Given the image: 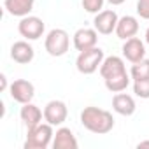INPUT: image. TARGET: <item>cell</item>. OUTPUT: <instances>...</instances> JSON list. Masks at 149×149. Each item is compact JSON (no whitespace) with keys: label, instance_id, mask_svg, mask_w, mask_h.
I'll use <instances>...</instances> for the list:
<instances>
[{"label":"cell","instance_id":"obj_11","mask_svg":"<svg viewBox=\"0 0 149 149\" xmlns=\"http://www.w3.org/2000/svg\"><path fill=\"white\" fill-rule=\"evenodd\" d=\"M11 58L16 61V63H21V65H26L33 60V47L26 42V40H18L13 44L11 47Z\"/></svg>","mask_w":149,"mask_h":149},{"label":"cell","instance_id":"obj_14","mask_svg":"<svg viewBox=\"0 0 149 149\" xmlns=\"http://www.w3.org/2000/svg\"><path fill=\"white\" fill-rule=\"evenodd\" d=\"M139 32V23L133 16H123L119 18L118 21V26H116V33L119 39L126 40L130 37H135V33Z\"/></svg>","mask_w":149,"mask_h":149},{"label":"cell","instance_id":"obj_7","mask_svg":"<svg viewBox=\"0 0 149 149\" xmlns=\"http://www.w3.org/2000/svg\"><path fill=\"white\" fill-rule=\"evenodd\" d=\"M35 95V88L30 81L26 79H16L13 84H11V97L13 100L19 102V104H28L32 102Z\"/></svg>","mask_w":149,"mask_h":149},{"label":"cell","instance_id":"obj_2","mask_svg":"<svg viewBox=\"0 0 149 149\" xmlns=\"http://www.w3.org/2000/svg\"><path fill=\"white\" fill-rule=\"evenodd\" d=\"M53 139V125L40 123L35 128H30L25 140V149H46Z\"/></svg>","mask_w":149,"mask_h":149},{"label":"cell","instance_id":"obj_20","mask_svg":"<svg viewBox=\"0 0 149 149\" xmlns=\"http://www.w3.org/2000/svg\"><path fill=\"white\" fill-rule=\"evenodd\" d=\"M133 91L140 98H149V77L146 79H137L133 83Z\"/></svg>","mask_w":149,"mask_h":149},{"label":"cell","instance_id":"obj_4","mask_svg":"<svg viewBox=\"0 0 149 149\" xmlns=\"http://www.w3.org/2000/svg\"><path fill=\"white\" fill-rule=\"evenodd\" d=\"M68 44H70V39H68V33L61 28H54L47 33L46 37V51L51 54V56H63L67 51H68Z\"/></svg>","mask_w":149,"mask_h":149},{"label":"cell","instance_id":"obj_23","mask_svg":"<svg viewBox=\"0 0 149 149\" xmlns=\"http://www.w3.org/2000/svg\"><path fill=\"white\" fill-rule=\"evenodd\" d=\"M6 88H7V79L4 74H0V91H4Z\"/></svg>","mask_w":149,"mask_h":149},{"label":"cell","instance_id":"obj_8","mask_svg":"<svg viewBox=\"0 0 149 149\" xmlns=\"http://www.w3.org/2000/svg\"><path fill=\"white\" fill-rule=\"evenodd\" d=\"M44 119L49 125H61L67 119V105L61 100H51L44 107Z\"/></svg>","mask_w":149,"mask_h":149},{"label":"cell","instance_id":"obj_17","mask_svg":"<svg viewBox=\"0 0 149 149\" xmlns=\"http://www.w3.org/2000/svg\"><path fill=\"white\" fill-rule=\"evenodd\" d=\"M33 2L35 0H6L4 6L13 16H26L33 9Z\"/></svg>","mask_w":149,"mask_h":149},{"label":"cell","instance_id":"obj_3","mask_svg":"<svg viewBox=\"0 0 149 149\" xmlns=\"http://www.w3.org/2000/svg\"><path fill=\"white\" fill-rule=\"evenodd\" d=\"M104 61V51L100 47H91V49H86V51H81L77 60H76V65H77V70L81 74H93Z\"/></svg>","mask_w":149,"mask_h":149},{"label":"cell","instance_id":"obj_18","mask_svg":"<svg viewBox=\"0 0 149 149\" xmlns=\"http://www.w3.org/2000/svg\"><path fill=\"white\" fill-rule=\"evenodd\" d=\"M128 74L126 72H121V74H116V76H111V77H105V88L112 93H119L123 90L128 88Z\"/></svg>","mask_w":149,"mask_h":149},{"label":"cell","instance_id":"obj_10","mask_svg":"<svg viewBox=\"0 0 149 149\" xmlns=\"http://www.w3.org/2000/svg\"><path fill=\"white\" fill-rule=\"evenodd\" d=\"M97 40H98L97 30H93V28H79L76 33H74V46H76V49L79 53L95 47Z\"/></svg>","mask_w":149,"mask_h":149},{"label":"cell","instance_id":"obj_15","mask_svg":"<svg viewBox=\"0 0 149 149\" xmlns=\"http://www.w3.org/2000/svg\"><path fill=\"white\" fill-rule=\"evenodd\" d=\"M121 72H126V68H125V61L119 56H109L100 65V76L104 79L116 76V74H121Z\"/></svg>","mask_w":149,"mask_h":149},{"label":"cell","instance_id":"obj_16","mask_svg":"<svg viewBox=\"0 0 149 149\" xmlns=\"http://www.w3.org/2000/svg\"><path fill=\"white\" fill-rule=\"evenodd\" d=\"M54 149H77V140L70 132V128H60L56 130L54 140H53Z\"/></svg>","mask_w":149,"mask_h":149},{"label":"cell","instance_id":"obj_26","mask_svg":"<svg viewBox=\"0 0 149 149\" xmlns=\"http://www.w3.org/2000/svg\"><path fill=\"white\" fill-rule=\"evenodd\" d=\"M146 40H147V44H149V28H147V32H146Z\"/></svg>","mask_w":149,"mask_h":149},{"label":"cell","instance_id":"obj_12","mask_svg":"<svg viewBox=\"0 0 149 149\" xmlns=\"http://www.w3.org/2000/svg\"><path fill=\"white\" fill-rule=\"evenodd\" d=\"M112 109L121 116H132L135 112V100L126 93H118L112 98Z\"/></svg>","mask_w":149,"mask_h":149},{"label":"cell","instance_id":"obj_9","mask_svg":"<svg viewBox=\"0 0 149 149\" xmlns=\"http://www.w3.org/2000/svg\"><path fill=\"white\" fill-rule=\"evenodd\" d=\"M123 54L128 61L132 63H137L140 60H144L146 56V47H144V42L137 37H130L125 40L123 44Z\"/></svg>","mask_w":149,"mask_h":149},{"label":"cell","instance_id":"obj_1","mask_svg":"<svg viewBox=\"0 0 149 149\" xmlns=\"http://www.w3.org/2000/svg\"><path fill=\"white\" fill-rule=\"evenodd\" d=\"M81 123L86 130L93 132V133H98V135H104V133H109L112 128H114V118L109 111L105 109H98V107H84L83 112H81Z\"/></svg>","mask_w":149,"mask_h":149},{"label":"cell","instance_id":"obj_13","mask_svg":"<svg viewBox=\"0 0 149 149\" xmlns=\"http://www.w3.org/2000/svg\"><path fill=\"white\" fill-rule=\"evenodd\" d=\"M19 116H21V121L25 123V126H26L28 130H30V128H35L37 125H40V119H42L40 109H39L37 105L30 104V102H28V104H23Z\"/></svg>","mask_w":149,"mask_h":149},{"label":"cell","instance_id":"obj_5","mask_svg":"<svg viewBox=\"0 0 149 149\" xmlns=\"http://www.w3.org/2000/svg\"><path fill=\"white\" fill-rule=\"evenodd\" d=\"M44 21L37 16H23V19L18 25V30L21 33V37L28 39V40H35L39 37H42L44 33Z\"/></svg>","mask_w":149,"mask_h":149},{"label":"cell","instance_id":"obj_6","mask_svg":"<svg viewBox=\"0 0 149 149\" xmlns=\"http://www.w3.org/2000/svg\"><path fill=\"white\" fill-rule=\"evenodd\" d=\"M118 21H119V18H118V14H116L114 11H100V13L95 16L93 25H95V30H97L98 33L109 35V33H112V32L116 30Z\"/></svg>","mask_w":149,"mask_h":149},{"label":"cell","instance_id":"obj_24","mask_svg":"<svg viewBox=\"0 0 149 149\" xmlns=\"http://www.w3.org/2000/svg\"><path fill=\"white\" fill-rule=\"evenodd\" d=\"M137 149H149V140L139 142V144H137Z\"/></svg>","mask_w":149,"mask_h":149},{"label":"cell","instance_id":"obj_25","mask_svg":"<svg viewBox=\"0 0 149 149\" xmlns=\"http://www.w3.org/2000/svg\"><path fill=\"white\" fill-rule=\"evenodd\" d=\"M107 2H109V4H112V6H121L125 0H107Z\"/></svg>","mask_w":149,"mask_h":149},{"label":"cell","instance_id":"obj_19","mask_svg":"<svg viewBox=\"0 0 149 149\" xmlns=\"http://www.w3.org/2000/svg\"><path fill=\"white\" fill-rule=\"evenodd\" d=\"M130 74H132L133 81L149 77V60H147V58H144V60H140V61L133 63V67H132Z\"/></svg>","mask_w":149,"mask_h":149},{"label":"cell","instance_id":"obj_22","mask_svg":"<svg viewBox=\"0 0 149 149\" xmlns=\"http://www.w3.org/2000/svg\"><path fill=\"white\" fill-rule=\"evenodd\" d=\"M137 13L140 18L149 19V0H139L137 2Z\"/></svg>","mask_w":149,"mask_h":149},{"label":"cell","instance_id":"obj_21","mask_svg":"<svg viewBox=\"0 0 149 149\" xmlns=\"http://www.w3.org/2000/svg\"><path fill=\"white\" fill-rule=\"evenodd\" d=\"M83 7H84L88 13L98 14L100 9L104 7V0H83Z\"/></svg>","mask_w":149,"mask_h":149}]
</instances>
